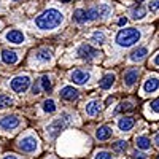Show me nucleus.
I'll list each match as a JSON object with an SVG mask.
<instances>
[{
    "label": "nucleus",
    "instance_id": "obj_1",
    "mask_svg": "<svg viewBox=\"0 0 159 159\" xmlns=\"http://www.w3.org/2000/svg\"><path fill=\"white\" fill-rule=\"evenodd\" d=\"M113 11V7L110 3H99L92 8L83 10V8H78L73 11V19L78 24H86V22H92V21H97V19H107Z\"/></svg>",
    "mask_w": 159,
    "mask_h": 159
},
{
    "label": "nucleus",
    "instance_id": "obj_2",
    "mask_svg": "<svg viewBox=\"0 0 159 159\" xmlns=\"http://www.w3.org/2000/svg\"><path fill=\"white\" fill-rule=\"evenodd\" d=\"M64 22V15L57 8H48L35 18V25L40 30H54Z\"/></svg>",
    "mask_w": 159,
    "mask_h": 159
},
{
    "label": "nucleus",
    "instance_id": "obj_3",
    "mask_svg": "<svg viewBox=\"0 0 159 159\" xmlns=\"http://www.w3.org/2000/svg\"><path fill=\"white\" fill-rule=\"evenodd\" d=\"M142 38V32L135 27H127V29H121L116 37H115V42L119 48H129V46H134L135 43L140 42Z\"/></svg>",
    "mask_w": 159,
    "mask_h": 159
},
{
    "label": "nucleus",
    "instance_id": "obj_4",
    "mask_svg": "<svg viewBox=\"0 0 159 159\" xmlns=\"http://www.w3.org/2000/svg\"><path fill=\"white\" fill-rule=\"evenodd\" d=\"M70 119V116L67 115V113H62V118H59V119H54L48 127H46V134L51 137V139H56L61 132L65 129V126H67V121Z\"/></svg>",
    "mask_w": 159,
    "mask_h": 159
},
{
    "label": "nucleus",
    "instance_id": "obj_5",
    "mask_svg": "<svg viewBox=\"0 0 159 159\" xmlns=\"http://www.w3.org/2000/svg\"><path fill=\"white\" fill-rule=\"evenodd\" d=\"M29 86H30V78H29V75H18V76H15L10 81V88L15 91V92H18V94H21V92H25L29 89Z\"/></svg>",
    "mask_w": 159,
    "mask_h": 159
},
{
    "label": "nucleus",
    "instance_id": "obj_6",
    "mask_svg": "<svg viewBox=\"0 0 159 159\" xmlns=\"http://www.w3.org/2000/svg\"><path fill=\"white\" fill-rule=\"evenodd\" d=\"M76 56L83 61H96L97 57H100V51H97L96 48H92L91 45H81L76 49Z\"/></svg>",
    "mask_w": 159,
    "mask_h": 159
},
{
    "label": "nucleus",
    "instance_id": "obj_7",
    "mask_svg": "<svg viewBox=\"0 0 159 159\" xmlns=\"http://www.w3.org/2000/svg\"><path fill=\"white\" fill-rule=\"evenodd\" d=\"M18 147L24 153H35L38 150V140L34 135H25L18 142Z\"/></svg>",
    "mask_w": 159,
    "mask_h": 159
},
{
    "label": "nucleus",
    "instance_id": "obj_8",
    "mask_svg": "<svg viewBox=\"0 0 159 159\" xmlns=\"http://www.w3.org/2000/svg\"><path fill=\"white\" fill-rule=\"evenodd\" d=\"M19 116L18 115H7L0 118V129L2 130H13L19 126Z\"/></svg>",
    "mask_w": 159,
    "mask_h": 159
},
{
    "label": "nucleus",
    "instance_id": "obj_9",
    "mask_svg": "<svg viewBox=\"0 0 159 159\" xmlns=\"http://www.w3.org/2000/svg\"><path fill=\"white\" fill-rule=\"evenodd\" d=\"M89 78H91L89 72L81 70V69H76V70L70 72V81L75 84H86L89 81Z\"/></svg>",
    "mask_w": 159,
    "mask_h": 159
},
{
    "label": "nucleus",
    "instance_id": "obj_10",
    "mask_svg": "<svg viewBox=\"0 0 159 159\" xmlns=\"http://www.w3.org/2000/svg\"><path fill=\"white\" fill-rule=\"evenodd\" d=\"M5 40L10 42V43H13V45H21V43L25 42V35L18 29H11V30H8L5 34Z\"/></svg>",
    "mask_w": 159,
    "mask_h": 159
},
{
    "label": "nucleus",
    "instance_id": "obj_11",
    "mask_svg": "<svg viewBox=\"0 0 159 159\" xmlns=\"http://www.w3.org/2000/svg\"><path fill=\"white\" fill-rule=\"evenodd\" d=\"M157 89H159V78L157 76L151 75V76H148L147 80H145L143 88H142L143 94H151V92H154Z\"/></svg>",
    "mask_w": 159,
    "mask_h": 159
},
{
    "label": "nucleus",
    "instance_id": "obj_12",
    "mask_svg": "<svg viewBox=\"0 0 159 159\" xmlns=\"http://www.w3.org/2000/svg\"><path fill=\"white\" fill-rule=\"evenodd\" d=\"M35 61L40 62V64H48L52 61V52L51 49L48 48H40L37 52H35Z\"/></svg>",
    "mask_w": 159,
    "mask_h": 159
},
{
    "label": "nucleus",
    "instance_id": "obj_13",
    "mask_svg": "<svg viewBox=\"0 0 159 159\" xmlns=\"http://www.w3.org/2000/svg\"><path fill=\"white\" fill-rule=\"evenodd\" d=\"M139 75H140L139 69H129V70H126L124 72V84L127 88L134 86L137 83V80H139Z\"/></svg>",
    "mask_w": 159,
    "mask_h": 159
},
{
    "label": "nucleus",
    "instance_id": "obj_14",
    "mask_svg": "<svg viewBox=\"0 0 159 159\" xmlns=\"http://www.w3.org/2000/svg\"><path fill=\"white\" fill-rule=\"evenodd\" d=\"M59 94H61V97H62L64 100H76L78 96H80V92H78V89H75L73 86H65V88L61 89Z\"/></svg>",
    "mask_w": 159,
    "mask_h": 159
},
{
    "label": "nucleus",
    "instance_id": "obj_15",
    "mask_svg": "<svg viewBox=\"0 0 159 159\" xmlns=\"http://www.w3.org/2000/svg\"><path fill=\"white\" fill-rule=\"evenodd\" d=\"M134 126H135V119L132 116H123V118L118 119V127L123 132H129Z\"/></svg>",
    "mask_w": 159,
    "mask_h": 159
},
{
    "label": "nucleus",
    "instance_id": "obj_16",
    "mask_svg": "<svg viewBox=\"0 0 159 159\" xmlns=\"http://www.w3.org/2000/svg\"><path fill=\"white\" fill-rule=\"evenodd\" d=\"M148 54V48L147 46H142V48H137L135 51L130 52L129 56V61L130 62H140L142 59H145V56Z\"/></svg>",
    "mask_w": 159,
    "mask_h": 159
},
{
    "label": "nucleus",
    "instance_id": "obj_17",
    "mask_svg": "<svg viewBox=\"0 0 159 159\" xmlns=\"http://www.w3.org/2000/svg\"><path fill=\"white\" fill-rule=\"evenodd\" d=\"M2 61L8 65H13V64H16L19 61V56H18V52L16 51H10V49H5L2 52Z\"/></svg>",
    "mask_w": 159,
    "mask_h": 159
},
{
    "label": "nucleus",
    "instance_id": "obj_18",
    "mask_svg": "<svg viewBox=\"0 0 159 159\" xmlns=\"http://www.w3.org/2000/svg\"><path fill=\"white\" fill-rule=\"evenodd\" d=\"M100 108H102V102L100 100H91V102L86 103V113L89 116H96L100 111Z\"/></svg>",
    "mask_w": 159,
    "mask_h": 159
},
{
    "label": "nucleus",
    "instance_id": "obj_19",
    "mask_svg": "<svg viewBox=\"0 0 159 159\" xmlns=\"http://www.w3.org/2000/svg\"><path fill=\"white\" fill-rule=\"evenodd\" d=\"M113 134V130L110 126H100L97 130H96V139L97 140H108Z\"/></svg>",
    "mask_w": 159,
    "mask_h": 159
},
{
    "label": "nucleus",
    "instance_id": "obj_20",
    "mask_svg": "<svg viewBox=\"0 0 159 159\" xmlns=\"http://www.w3.org/2000/svg\"><path fill=\"white\" fill-rule=\"evenodd\" d=\"M135 145H137V148L139 150H143V151H147L151 148V142L147 135H139L135 137Z\"/></svg>",
    "mask_w": 159,
    "mask_h": 159
},
{
    "label": "nucleus",
    "instance_id": "obj_21",
    "mask_svg": "<svg viewBox=\"0 0 159 159\" xmlns=\"http://www.w3.org/2000/svg\"><path fill=\"white\" fill-rule=\"evenodd\" d=\"M100 88L102 89H110L113 84H115V73H107L103 75V78L100 80Z\"/></svg>",
    "mask_w": 159,
    "mask_h": 159
},
{
    "label": "nucleus",
    "instance_id": "obj_22",
    "mask_svg": "<svg viewBox=\"0 0 159 159\" xmlns=\"http://www.w3.org/2000/svg\"><path fill=\"white\" fill-rule=\"evenodd\" d=\"M91 42H94L96 45H103L105 43V34L102 30H96L91 35Z\"/></svg>",
    "mask_w": 159,
    "mask_h": 159
},
{
    "label": "nucleus",
    "instance_id": "obj_23",
    "mask_svg": "<svg viewBox=\"0 0 159 159\" xmlns=\"http://www.w3.org/2000/svg\"><path fill=\"white\" fill-rule=\"evenodd\" d=\"M38 83H40V86H42V89H43L45 92H49V91H51V88H52L51 80H49V76H48V75H43L42 78L38 80Z\"/></svg>",
    "mask_w": 159,
    "mask_h": 159
},
{
    "label": "nucleus",
    "instance_id": "obj_24",
    "mask_svg": "<svg viewBox=\"0 0 159 159\" xmlns=\"http://www.w3.org/2000/svg\"><path fill=\"white\" fill-rule=\"evenodd\" d=\"M56 102L52 100V99H46L45 102H43V111L45 113H54L56 111Z\"/></svg>",
    "mask_w": 159,
    "mask_h": 159
},
{
    "label": "nucleus",
    "instance_id": "obj_25",
    "mask_svg": "<svg viewBox=\"0 0 159 159\" xmlns=\"http://www.w3.org/2000/svg\"><path fill=\"white\" fill-rule=\"evenodd\" d=\"M145 16H147V10L143 7H137V8L132 10V18L134 19H143Z\"/></svg>",
    "mask_w": 159,
    "mask_h": 159
},
{
    "label": "nucleus",
    "instance_id": "obj_26",
    "mask_svg": "<svg viewBox=\"0 0 159 159\" xmlns=\"http://www.w3.org/2000/svg\"><path fill=\"white\" fill-rule=\"evenodd\" d=\"M13 105V99L7 94H0V108H8Z\"/></svg>",
    "mask_w": 159,
    "mask_h": 159
},
{
    "label": "nucleus",
    "instance_id": "obj_27",
    "mask_svg": "<svg viewBox=\"0 0 159 159\" xmlns=\"http://www.w3.org/2000/svg\"><path fill=\"white\" fill-rule=\"evenodd\" d=\"M113 150L118 151V153H124L127 150V142L126 140H118L113 143Z\"/></svg>",
    "mask_w": 159,
    "mask_h": 159
},
{
    "label": "nucleus",
    "instance_id": "obj_28",
    "mask_svg": "<svg viewBox=\"0 0 159 159\" xmlns=\"http://www.w3.org/2000/svg\"><path fill=\"white\" fill-rule=\"evenodd\" d=\"M134 110V105H132V102H129V100H124V102H121L119 103V107H118V111H132Z\"/></svg>",
    "mask_w": 159,
    "mask_h": 159
},
{
    "label": "nucleus",
    "instance_id": "obj_29",
    "mask_svg": "<svg viewBox=\"0 0 159 159\" xmlns=\"http://www.w3.org/2000/svg\"><path fill=\"white\" fill-rule=\"evenodd\" d=\"M94 159H113V157H111V153L108 151H97Z\"/></svg>",
    "mask_w": 159,
    "mask_h": 159
},
{
    "label": "nucleus",
    "instance_id": "obj_30",
    "mask_svg": "<svg viewBox=\"0 0 159 159\" xmlns=\"http://www.w3.org/2000/svg\"><path fill=\"white\" fill-rule=\"evenodd\" d=\"M148 8H150V11H159V0H154V2L148 3Z\"/></svg>",
    "mask_w": 159,
    "mask_h": 159
},
{
    "label": "nucleus",
    "instance_id": "obj_31",
    "mask_svg": "<svg viewBox=\"0 0 159 159\" xmlns=\"http://www.w3.org/2000/svg\"><path fill=\"white\" fill-rule=\"evenodd\" d=\"M151 110H153L154 113H159V97L151 102Z\"/></svg>",
    "mask_w": 159,
    "mask_h": 159
},
{
    "label": "nucleus",
    "instance_id": "obj_32",
    "mask_svg": "<svg viewBox=\"0 0 159 159\" xmlns=\"http://www.w3.org/2000/svg\"><path fill=\"white\" fill-rule=\"evenodd\" d=\"M134 157L135 159H147V154H145L143 151H135L134 153Z\"/></svg>",
    "mask_w": 159,
    "mask_h": 159
},
{
    "label": "nucleus",
    "instance_id": "obj_33",
    "mask_svg": "<svg viewBox=\"0 0 159 159\" xmlns=\"http://www.w3.org/2000/svg\"><path fill=\"white\" fill-rule=\"evenodd\" d=\"M32 91H34V94H40V83H38V81H37V83L34 84Z\"/></svg>",
    "mask_w": 159,
    "mask_h": 159
},
{
    "label": "nucleus",
    "instance_id": "obj_34",
    "mask_svg": "<svg viewBox=\"0 0 159 159\" xmlns=\"http://www.w3.org/2000/svg\"><path fill=\"white\" fill-rule=\"evenodd\" d=\"M3 159H19L16 154H7V156H3Z\"/></svg>",
    "mask_w": 159,
    "mask_h": 159
},
{
    "label": "nucleus",
    "instance_id": "obj_35",
    "mask_svg": "<svg viewBox=\"0 0 159 159\" xmlns=\"http://www.w3.org/2000/svg\"><path fill=\"white\" fill-rule=\"evenodd\" d=\"M126 22H127V18H121V19L118 21V24H119V25H126Z\"/></svg>",
    "mask_w": 159,
    "mask_h": 159
},
{
    "label": "nucleus",
    "instance_id": "obj_36",
    "mask_svg": "<svg viewBox=\"0 0 159 159\" xmlns=\"http://www.w3.org/2000/svg\"><path fill=\"white\" fill-rule=\"evenodd\" d=\"M153 64H154V65H159V54H156V56H154V59H153Z\"/></svg>",
    "mask_w": 159,
    "mask_h": 159
},
{
    "label": "nucleus",
    "instance_id": "obj_37",
    "mask_svg": "<svg viewBox=\"0 0 159 159\" xmlns=\"http://www.w3.org/2000/svg\"><path fill=\"white\" fill-rule=\"evenodd\" d=\"M154 143L159 147V134H156V135H154Z\"/></svg>",
    "mask_w": 159,
    "mask_h": 159
},
{
    "label": "nucleus",
    "instance_id": "obj_38",
    "mask_svg": "<svg viewBox=\"0 0 159 159\" xmlns=\"http://www.w3.org/2000/svg\"><path fill=\"white\" fill-rule=\"evenodd\" d=\"M157 159H159V156H157Z\"/></svg>",
    "mask_w": 159,
    "mask_h": 159
}]
</instances>
